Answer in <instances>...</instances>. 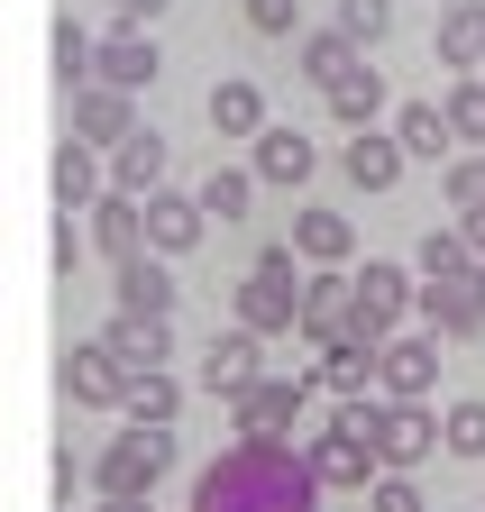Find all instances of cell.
I'll return each mask as SVG.
<instances>
[{"instance_id":"cell-1","label":"cell","mask_w":485,"mask_h":512,"mask_svg":"<svg viewBox=\"0 0 485 512\" xmlns=\"http://www.w3.org/2000/svg\"><path fill=\"white\" fill-rule=\"evenodd\" d=\"M312 503H321V485L293 458V439H238L193 485V512H312Z\"/></svg>"},{"instance_id":"cell-2","label":"cell","mask_w":485,"mask_h":512,"mask_svg":"<svg viewBox=\"0 0 485 512\" xmlns=\"http://www.w3.org/2000/svg\"><path fill=\"white\" fill-rule=\"evenodd\" d=\"M165 467H174V430H119L92 458V485H101V503H156Z\"/></svg>"},{"instance_id":"cell-3","label":"cell","mask_w":485,"mask_h":512,"mask_svg":"<svg viewBox=\"0 0 485 512\" xmlns=\"http://www.w3.org/2000/svg\"><path fill=\"white\" fill-rule=\"evenodd\" d=\"M403 311H412V266H385V256L348 266V348H385Z\"/></svg>"},{"instance_id":"cell-4","label":"cell","mask_w":485,"mask_h":512,"mask_svg":"<svg viewBox=\"0 0 485 512\" xmlns=\"http://www.w3.org/2000/svg\"><path fill=\"white\" fill-rule=\"evenodd\" d=\"M412 311L431 320V339H476V330H485V266H458V275H440V284H421Z\"/></svg>"},{"instance_id":"cell-5","label":"cell","mask_w":485,"mask_h":512,"mask_svg":"<svg viewBox=\"0 0 485 512\" xmlns=\"http://www.w3.org/2000/svg\"><path fill=\"white\" fill-rule=\"evenodd\" d=\"M302 412H312V375H257L238 394V439H293Z\"/></svg>"},{"instance_id":"cell-6","label":"cell","mask_w":485,"mask_h":512,"mask_svg":"<svg viewBox=\"0 0 485 512\" xmlns=\"http://www.w3.org/2000/svg\"><path fill=\"white\" fill-rule=\"evenodd\" d=\"M421 458H440V421L421 412V403H385L376 412V467L385 476H412Z\"/></svg>"},{"instance_id":"cell-7","label":"cell","mask_w":485,"mask_h":512,"mask_svg":"<svg viewBox=\"0 0 485 512\" xmlns=\"http://www.w3.org/2000/svg\"><path fill=\"white\" fill-rule=\"evenodd\" d=\"M156 64H165V55H156V37H147V28H110V37L92 46L101 92H147V83H156Z\"/></svg>"},{"instance_id":"cell-8","label":"cell","mask_w":485,"mask_h":512,"mask_svg":"<svg viewBox=\"0 0 485 512\" xmlns=\"http://www.w3.org/2000/svg\"><path fill=\"white\" fill-rule=\"evenodd\" d=\"M165 165H174V147L156 138V128H138V138L110 147V192H119V202H156V192H165Z\"/></svg>"},{"instance_id":"cell-9","label":"cell","mask_w":485,"mask_h":512,"mask_svg":"<svg viewBox=\"0 0 485 512\" xmlns=\"http://www.w3.org/2000/svg\"><path fill=\"white\" fill-rule=\"evenodd\" d=\"M101 348L119 357V375H165V357H174V330H165V320H147V311H119L110 320V330H101Z\"/></svg>"},{"instance_id":"cell-10","label":"cell","mask_w":485,"mask_h":512,"mask_svg":"<svg viewBox=\"0 0 485 512\" xmlns=\"http://www.w3.org/2000/svg\"><path fill=\"white\" fill-rule=\"evenodd\" d=\"M376 384H385V394L394 403H421V394H431V384H440V339H385L376 348Z\"/></svg>"},{"instance_id":"cell-11","label":"cell","mask_w":485,"mask_h":512,"mask_svg":"<svg viewBox=\"0 0 485 512\" xmlns=\"http://www.w3.org/2000/svg\"><path fill=\"white\" fill-rule=\"evenodd\" d=\"M65 394L83 412H119V403H129V375H119V357L101 339H83V348H65Z\"/></svg>"},{"instance_id":"cell-12","label":"cell","mask_w":485,"mask_h":512,"mask_svg":"<svg viewBox=\"0 0 485 512\" xmlns=\"http://www.w3.org/2000/svg\"><path fill=\"white\" fill-rule=\"evenodd\" d=\"M357 256V229H348V211H330V202H312L293 220V266H321V275H339Z\"/></svg>"},{"instance_id":"cell-13","label":"cell","mask_w":485,"mask_h":512,"mask_svg":"<svg viewBox=\"0 0 485 512\" xmlns=\"http://www.w3.org/2000/svg\"><path fill=\"white\" fill-rule=\"evenodd\" d=\"M238 330H248V339H284V330H302V284H266V275H248V284H238Z\"/></svg>"},{"instance_id":"cell-14","label":"cell","mask_w":485,"mask_h":512,"mask_svg":"<svg viewBox=\"0 0 485 512\" xmlns=\"http://www.w3.org/2000/svg\"><path fill=\"white\" fill-rule=\"evenodd\" d=\"M266 375V339H248V330H220L211 348H202V384H211V394H248V384Z\"/></svg>"},{"instance_id":"cell-15","label":"cell","mask_w":485,"mask_h":512,"mask_svg":"<svg viewBox=\"0 0 485 512\" xmlns=\"http://www.w3.org/2000/svg\"><path fill=\"white\" fill-rule=\"evenodd\" d=\"M119 138H138V101L92 83V92L74 101V147H92V156H101V147H119Z\"/></svg>"},{"instance_id":"cell-16","label":"cell","mask_w":485,"mask_h":512,"mask_svg":"<svg viewBox=\"0 0 485 512\" xmlns=\"http://www.w3.org/2000/svg\"><path fill=\"white\" fill-rule=\"evenodd\" d=\"M302 467H312V485H321V494H367V485L385 476L367 448H348V439H330V430L312 439V458H302Z\"/></svg>"},{"instance_id":"cell-17","label":"cell","mask_w":485,"mask_h":512,"mask_svg":"<svg viewBox=\"0 0 485 512\" xmlns=\"http://www.w3.org/2000/svg\"><path fill=\"white\" fill-rule=\"evenodd\" d=\"M92 247L110 256V266L147 256V202H119V192H101V202H92Z\"/></svg>"},{"instance_id":"cell-18","label":"cell","mask_w":485,"mask_h":512,"mask_svg":"<svg viewBox=\"0 0 485 512\" xmlns=\"http://www.w3.org/2000/svg\"><path fill=\"white\" fill-rule=\"evenodd\" d=\"M202 202H193V192H156V202H147V247L156 256H193L202 247Z\"/></svg>"},{"instance_id":"cell-19","label":"cell","mask_w":485,"mask_h":512,"mask_svg":"<svg viewBox=\"0 0 485 512\" xmlns=\"http://www.w3.org/2000/svg\"><path fill=\"white\" fill-rule=\"evenodd\" d=\"M339 174H348L357 192H394V183H403V147L385 138V128H357V138L339 147Z\"/></svg>"},{"instance_id":"cell-20","label":"cell","mask_w":485,"mask_h":512,"mask_svg":"<svg viewBox=\"0 0 485 512\" xmlns=\"http://www.w3.org/2000/svg\"><path fill=\"white\" fill-rule=\"evenodd\" d=\"M248 174H257V183H284V192H302V183L321 174V156H312V138H302V128H266Z\"/></svg>"},{"instance_id":"cell-21","label":"cell","mask_w":485,"mask_h":512,"mask_svg":"<svg viewBox=\"0 0 485 512\" xmlns=\"http://www.w3.org/2000/svg\"><path fill=\"white\" fill-rule=\"evenodd\" d=\"M101 192H110V174H101V156L65 138V147H55V202H65V220H74V211H92V202H101Z\"/></svg>"},{"instance_id":"cell-22","label":"cell","mask_w":485,"mask_h":512,"mask_svg":"<svg viewBox=\"0 0 485 512\" xmlns=\"http://www.w3.org/2000/svg\"><path fill=\"white\" fill-rule=\"evenodd\" d=\"M302 330H312L321 348H339V339H348V266L302 284Z\"/></svg>"},{"instance_id":"cell-23","label":"cell","mask_w":485,"mask_h":512,"mask_svg":"<svg viewBox=\"0 0 485 512\" xmlns=\"http://www.w3.org/2000/svg\"><path fill=\"white\" fill-rule=\"evenodd\" d=\"M293 64H302V83H321V92H339V83L357 74V46H348L339 28H312V37L293 46Z\"/></svg>"},{"instance_id":"cell-24","label":"cell","mask_w":485,"mask_h":512,"mask_svg":"<svg viewBox=\"0 0 485 512\" xmlns=\"http://www.w3.org/2000/svg\"><path fill=\"white\" fill-rule=\"evenodd\" d=\"M211 128H220V138H248V147H257L266 128H275V119H266V92H257V83H220V92H211Z\"/></svg>"},{"instance_id":"cell-25","label":"cell","mask_w":485,"mask_h":512,"mask_svg":"<svg viewBox=\"0 0 485 512\" xmlns=\"http://www.w3.org/2000/svg\"><path fill=\"white\" fill-rule=\"evenodd\" d=\"M119 311H147V320L174 311V275H165V256H129V266H119Z\"/></svg>"},{"instance_id":"cell-26","label":"cell","mask_w":485,"mask_h":512,"mask_svg":"<svg viewBox=\"0 0 485 512\" xmlns=\"http://www.w3.org/2000/svg\"><path fill=\"white\" fill-rule=\"evenodd\" d=\"M440 55L458 64V74L485 64V0H449V10H440Z\"/></svg>"},{"instance_id":"cell-27","label":"cell","mask_w":485,"mask_h":512,"mask_svg":"<svg viewBox=\"0 0 485 512\" xmlns=\"http://www.w3.org/2000/svg\"><path fill=\"white\" fill-rule=\"evenodd\" d=\"M394 147H403V165H421V156H449L458 138H449L440 101H403V119H394Z\"/></svg>"},{"instance_id":"cell-28","label":"cell","mask_w":485,"mask_h":512,"mask_svg":"<svg viewBox=\"0 0 485 512\" xmlns=\"http://www.w3.org/2000/svg\"><path fill=\"white\" fill-rule=\"evenodd\" d=\"M385 92H394V83L376 74V64H357V74H348V83L330 92V119L348 128V138H357V128H376V110H385Z\"/></svg>"},{"instance_id":"cell-29","label":"cell","mask_w":485,"mask_h":512,"mask_svg":"<svg viewBox=\"0 0 485 512\" xmlns=\"http://www.w3.org/2000/svg\"><path fill=\"white\" fill-rule=\"evenodd\" d=\"M193 202H202V220H248V202H257V174H248V165H211Z\"/></svg>"},{"instance_id":"cell-30","label":"cell","mask_w":485,"mask_h":512,"mask_svg":"<svg viewBox=\"0 0 485 512\" xmlns=\"http://www.w3.org/2000/svg\"><path fill=\"white\" fill-rule=\"evenodd\" d=\"M119 412H129V430H174V412H184V384H174V375H138Z\"/></svg>"},{"instance_id":"cell-31","label":"cell","mask_w":485,"mask_h":512,"mask_svg":"<svg viewBox=\"0 0 485 512\" xmlns=\"http://www.w3.org/2000/svg\"><path fill=\"white\" fill-rule=\"evenodd\" d=\"M321 384H330L339 403H367V384H376V348H348V339H339V348L321 357Z\"/></svg>"},{"instance_id":"cell-32","label":"cell","mask_w":485,"mask_h":512,"mask_svg":"<svg viewBox=\"0 0 485 512\" xmlns=\"http://www.w3.org/2000/svg\"><path fill=\"white\" fill-rule=\"evenodd\" d=\"M440 448H449L458 467H476L485 458V403H449L440 412Z\"/></svg>"},{"instance_id":"cell-33","label":"cell","mask_w":485,"mask_h":512,"mask_svg":"<svg viewBox=\"0 0 485 512\" xmlns=\"http://www.w3.org/2000/svg\"><path fill=\"white\" fill-rule=\"evenodd\" d=\"M440 119H449V138H467V147H485V74H467L449 101H440Z\"/></svg>"},{"instance_id":"cell-34","label":"cell","mask_w":485,"mask_h":512,"mask_svg":"<svg viewBox=\"0 0 485 512\" xmlns=\"http://www.w3.org/2000/svg\"><path fill=\"white\" fill-rule=\"evenodd\" d=\"M330 28H339L348 46H376V37L394 28V0H339V10H330Z\"/></svg>"},{"instance_id":"cell-35","label":"cell","mask_w":485,"mask_h":512,"mask_svg":"<svg viewBox=\"0 0 485 512\" xmlns=\"http://www.w3.org/2000/svg\"><path fill=\"white\" fill-rule=\"evenodd\" d=\"M458 266H467V247H458V229H431V238L412 247V275H421V284H440V275H458Z\"/></svg>"},{"instance_id":"cell-36","label":"cell","mask_w":485,"mask_h":512,"mask_svg":"<svg viewBox=\"0 0 485 512\" xmlns=\"http://www.w3.org/2000/svg\"><path fill=\"white\" fill-rule=\"evenodd\" d=\"M440 183H449V202H458V220H467V211H485V147H467V156H458V165H449Z\"/></svg>"},{"instance_id":"cell-37","label":"cell","mask_w":485,"mask_h":512,"mask_svg":"<svg viewBox=\"0 0 485 512\" xmlns=\"http://www.w3.org/2000/svg\"><path fill=\"white\" fill-rule=\"evenodd\" d=\"M55 74H65V83H83V74H92V37H83L74 19L55 28Z\"/></svg>"},{"instance_id":"cell-38","label":"cell","mask_w":485,"mask_h":512,"mask_svg":"<svg viewBox=\"0 0 485 512\" xmlns=\"http://www.w3.org/2000/svg\"><path fill=\"white\" fill-rule=\"evenodd\" d=\"M238 19H248L257 37H293V19H302V10H293V0H238Z\"/></svg>"},{"instance_id":"cell-39","label":"cell","mask_w":485,"mask_h":512,"mask_svg":"<svg viewBox=\"0 0 485 512\" xmlns=\"http://www.w3.org/2000/svg\"><path fill=\"white\" fill-rule=\"evenodd\" d=\"M367 512H421V485L412 476H376L367 485Z\"/></svg>"},{"instance_id":"cell-40","label":"cell","mask_w":485,"mask_h":512,"mask_svg":"<svg viewBox=\"0 0 485 512\" xmlns=\"http://www.w3.org/2000/svg\"><path fill=\"white\" fill-rule=\"evenodd\" d=\"M458 247H467V266L485 256V211H467V220H458Z\"/></svg>"},{"instance_id":"cell-41","label":"cell","mask_w":485,"mask_h":512,"mask_svg":"<svg viewBox=\"0 0 485 512\" xmlns=\"http://www.w3.org/2000/svg\"><path fill=\"white\" fill-rule=\"evenodd\" d=\"M110 10H119V28H147V19L165 10V0H110Z\"/></svg>"},{"instance_id":"cell-42","label":"cell","mask_w":485,"mask_h":512,"mask_svg":"<svg viewBox=\"0 0 485 512\" xmlns=\"http://www.w3.org/2000/svg\"><path fill=\"white\" fill-rule=\"evenodd\" d=\"M92 512H156V503H92Z\"/></svg>"}]
</instances>
